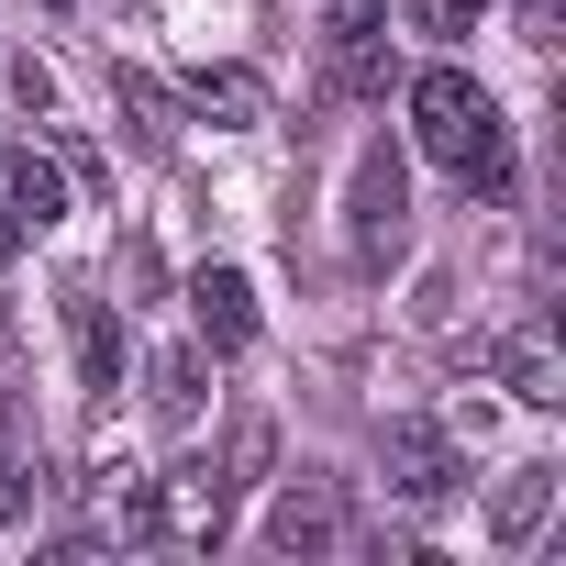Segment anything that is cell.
Returning a JSON list of instances; mask_svg holds the SVG:
<instances>
[{
  "instance_id": "6da1fadb",
  "label": "cell",
  "mask_w": 566,
  "mask_h": 566,
  "mask_svg": "<svg viewBox=\"0 0 566 566\" xmlns=\"http://www.w3.org/2000/svg\"><path fill=\"white\" fill-rule=\"evenodd\" d=\"M411 145L455 178V189H511V123H500V101L467 78V67H422L411 78Z\"/></svg>"
},
{
  "instance_id": "7a4b0ae2",
  "label": "cell",
  "mask_w": 566,
  "mask_h": 566,
  "mask_svg": "<svg viewBox=\"0 0 566 566\" xmlns=\"http://www.w3.org/2000/svg\"><path fill=\"white\" fill-rule=\"evenodd\" d=\"M378 467H389V500H411V511H444V500L467 489V455H455V433H433V422H389V433H378Z\"/></svg>"
},
{
  "instance_id": "3957f363",
  "label": "cell",
  "mask_w": 566,
  "mask_h": 566,
  "mask_svg": "<svg viewBox=\"0 0 566 566\" xmlns=\"http://www.w3.org/2000/svg\"><path fill=\"white\" fill-rule=\"evenodd\" d=\"M400 211H411L400 145H367V156H356V189H345V233H356V255H367V266L400 244Z\"/></svg>"
},
{
  "instance_id": "277c9868",
  "label": "cell",
  "mask_w": 566,
  "mask_h": 566,
  "mask_svg": "<svg viewBox=\"0 0 566 566\" xmlns=\"http://www.w3.org/2000/svg\"><path fill=\"white\" fill-rule=\"evenodd\" d=\"M222 511H233V478H222L211 455H189V467H167V489H156V544H222Z\"/></svg>"
},
{
  "instance_id": "5b68a950",
  "label": "cell",
  "mask_w": 566,
  "mask_h": 566,
  "mask_svg": "<svg viewBox=\"0 0 566 566\" xmlns=\"http://www.w3.org/2000/svg\"><path fill=\"white\" fill-rule=\"evenodd\" d=\"M323 56H334V90H378V67H389V0H323Z\"/></svg>"
},
{
  "instance_id": "8992f818",
  "label": "cell",
  "mask_w": 566,
  "mask_h": 566,
  "mask_svg": "<svg viewBox=\"0 0 566 566\" xmlns=\"http://www.w3.org/2000/svg\"><path fill=\"white\" fill-rule=\"evenodd\" d=\"M334 544H345V500L323 478H290L266 500V555H334Z\"/></svg>"
},
{
  "instance_id": "52a82bcc",
  "label": "cell",
  "mask_w": 566,
  "mask_h": 566,
  "mask_svg": "<svg viewBox=\"0 0 566 566\" xmlns=\"http://www.w3.org/2000/svg\"><path fill=\"white\" fill-rule=\"evenodd\" d=\"M189 323H200L211 356H244V345H255V277H244V266H200V277H189Z\"/></svg>"
},
{
  "instance_id": "ba28073f",
  "label": "cell",
  "mask_w": 566,
  "mask_h": 566,
  "mask_svg": "<svg viewBox=\"0 0 566 566\" xmlns=\"http://www.w3.org/2000/svg\"><path fill=\"white\" fill-rule=\"evenodd\" d=\"M0 200H12V222H23V233H56V222H67V156L12 145V156H0Z\"/></svg>"
},
{
  "instance_id": "9c48e42d",
  "label": "cell",
  "mask_w": 566,
  "mask_h": 566,
  "mask_svg": "<svg viewBox=\"0 0 566 566\" xmlns=\"http://www.w3.org/2000/svg\"><path fill=\"white\" fill-rule=\"evenodd\" d=\"M67 334H78V389L112 400L123 389V323H112V301L101 290H67Z\"/></svg>"
},
{
  "instance_id": "30bf717a",
  "label": "cell",
  "mask_w": 566,
  "mask_h": 566,
  "mask_svg": "<svg viewBox=\"0 0 566 566\" xmlns=\"http://www.w3.org/2000/svg\"><path fill=\"white\" fill-rule=\"evenodd\" d=\"M189 112H200L211 134H255L277 101H266V78H255V67H200V78H189Z\"/></svg>"
},
{
  "instance_id": "8fae6325",
  "label": "cell",
  "mask_w": 566,
  "mask_h": 566,
  "mask_svg": "<svg viewBox=\"0 0 566 566\" xmlns=\"http://www.w3.org/2000/svg\"><path fill=\"white\" fill-rule=\"evenodd\" d=\"M555 489H566L555 467H511V478H500V500H489V544H500V555H522V544L544 533V511H555Z\"/></svg>"
},
{
  "instance_id": "7c38bea8",
  "label": "cell",
  "mask_w": 566,
  "mask_h": 566,
  "mask_svg": "<svg viewBox=\"0 0 566 566\" xmlns=\"http://www.w3.org/2000/svg\"><path fill=\"white\" fill-rule=\"evenodd\" d=\"M489 367H500V389H511V400H533V411H555V400H566V367H555V345H544V334H500V356H489Z\"/></svg>"
},
{
  "instance_id": "4fadbf2b",
  "label": "cell",
  "mask_w": 566,
  "mask_h": 566,
  "mask_svg": "<svg viewBox=\"0 0 566 566\" xmlns=\"http://www.w3.org/2000/svg\"><path fill=\"white\" fill-rule=\"evenodd\" d=\"M112 101H123V123H134V145H145V156H167V145H178V101H167L145 67H112Z\"/></svg>"
},
{
  "instance_id": "5bb4252c",
  "label": "cell",
  "mask_w": 566,
  "mask_h": 566,
  "mask_svg": "<svg viewBox=\"0 0 566 566\" xmlns=\"http://www.w3.org/2000/svg\"><path fill=\"white\" fill-rule=\"evenodd\" d=\"M145 400H156V422H189V411H200V345H167V356L145 367Z\"/></svg>"
},
{
  "instance_id": "9a60e30c",
  "label": "cell",
  "mask_w": 566,
  "mask_h": 566,
  "mask_svg": "<svg viewBox=\"0 0 566 566\" xmlns=\"http://www.w3.org/2000/svg\"><path fill=\"white\" fill-rule=\"evenodd\" d=\"M411 12H422V34H433V45H467V34L489 23V0H411Z\"/></svg>"
},
{
  "instance_id": "2e32d148",
  "label": "cell",
  "mask_w": 566,
  "mask_h": 566,
  "mask_svg": "<svg viewBox=\"0 0 566 566\" xmlns=\"http://www.w3.org/2000/svg\"><path fill=\"white\" fill-rule=\"evenodd\" d=\"M12 101H23V112H56V78H45L34 56H12Z\"/></svg>"
},
{
  "instance_id": "e0dca14e",
  "label": "cell",
  "mask_w": 566,
  "mask_h": 566,
  "mask_svg": "<svg viewBox=\"0 0 566 566\" xmlns=\"http://www.w3.org/2000/svg\"><path fill=\"white\" fill-rule=\"evenodd\" d=\"M23 255V222H12V200H0V266H12Z\"/></svg>"
},
{
  "instance_id": "ac0fdd59",
  "label": "cell",
  "mask_w": 566,
  "mask_h": 566,
  "mask_svg": "<svg viewBox=\"0 0 566 566\" xmlns=\"http://www.w3.org/2000/svg\"><path fill=\"white\" fill-rule=\"evenodd\" d=\"M522 23H533V45H544V34H555V0H522Z\"/></svg>"
},
{
  "instance_id": "d6986e66",
  "label": "cell",
  "mask_w": 566,
  "mask_h": 566,
  "mask_svg": "<svg viewBox=\"0 0 566 566\" xmlns=\"http://www.w3.org/2000/svg\"><path fill=\"white\" fill-rule=\"evenodd\" d=\"M56 12H134V0H56Z\"/></svg>"
},
{
  "instance_id": "ffe728a7",
  "label": "cell",
  "mask_w": 566,
  "mask_h": 566,
  "mask_svg": "<svg viewBox=\"0 0 566 566\" xmlns=\"http://www.w3.org/2000/svg\"><path fill=\"white\" fill-rule=\"evenodd\" d=\"M0 356H12V334H0Z\"/></svg>"
}]
</instances>
